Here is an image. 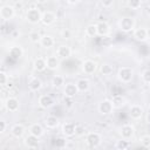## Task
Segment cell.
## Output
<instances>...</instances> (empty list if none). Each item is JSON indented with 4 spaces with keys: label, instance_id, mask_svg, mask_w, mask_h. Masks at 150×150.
Wrapping results in <instances>:
<instances>
[{
    "label": "cell",
    "instance_id": "obj_1",
    "mask_svg": "<svg viewBox=\"0 0 150 150\" xmlns=\"http://www.w3.org/2000/svg\"><path fill=\"white\" fill-rule=\"evenodd\" d=\"M41 18H42V13L40 12L39 8H35V7H32V8H28L26 11V14H25V19L28 23L30 25H36L39 22H41Z\"/></svg>",
    "mask_w": 150,
    "mask_h": 150
},
{
    "label": "cell",
    "instance_id": "obj_2",
    "mask_svg": "<svg viewBox=\"0 0 150 150\" xmlns=\"http://www.w3.org/2000/svg\"><path fill=\"white\" fill-rule=\"evenodd\" d=\"M135 26H136V21L131 16H123L118 21V28L122 32H124V33H129V32L134 30L135 29Z\"/></svg>",
    "mask_w": 150,
    "mask_h": 150
},
{
    "label": "cell",
    "instance_id": "obj_3",
    "mask_svg": "<svg viewBox=\"0 0 150 150\" xmlns=\"http://www.w3.org/2000/svg\"><path fill=\"white\" fill-rule=\"evenodd\" d=\"M134 77V69L130 67H121L117 71V79L122 83H129L131 82Z\"/></svg>",
    "mask_w": 150,
    "mask_h": 150
},
{
    "label": "cell",
    "instance_id": "obj_4",
    "mask_svg": "<svg viewBox=\"0 0 150 150\" xmlns=\"http://www.w3.org/2000/svg\"><path fill=\"white\" fill-rule=\"evenodd\" d=\"M114 109L115 108H114L112 101L111 100H108V98L102 100L98 103V105H97V110H98L100 115H102V116H109V115H111L112 111H114Z\"/></svg>",
    "mask_w": 150,
    "mask_h": 150
},
{
    "label": "cell",
    "instance_id": "obj_5",
    "mask_svg": "<svg viewBox=\"0 0 150 150\" xmlns=\"http://www.w3.org/2000/svg\"><path fill=\"white\" fill-rule=\"evenodd\" d=\"M86 143L90 148H97L102 143V136L98 132H95V131L88 132L86 135Z\"/></svg>",
    "mask_w": 150,
    "mask_h": 150
},
{
    "label": "cell",
    "instance_id": "obj_6",
    "mask_svg": "<svg viewBox=\"0 0 150 150\" xmlns=\"http://www.w3.org/2000/svg\"><path fill=\"white\" fill-rule=\"evenodd\" d=\"M0 16L5 21H9L15 16V8L11 5H4L0 8Z\"/></svg>",
    "mask_w": 150,
    "mask_h": 150
},
{
    "label": "cell",
    "instance_id": "obj_7",
    "mask_svg": "<svg viewBox=\"0 0 150 150\" xmlns=\"http://www.w3.org/2000/svg\"><path fill=\"white\" fill-rule=\"evenodd\" d=\"M4 103H5V109H6L7 111H9V112H15V111H18L19 108H20V102H19V100H18L16 97H13V96L7 97V98L4 101Z\"/></svg>",
    "mask_w": 150,
    "mask_h": 150
},
{
    "label": "cell",
    "instance_id": "obj_8",
    "mask_svg": "<svg viewBox=\"0 0 150 150\" xmlns=\"http://www.w3.org/2000/svg\"><path fill=\"white\" fill-rule=\"evenodd\" d=\"M120 135H121L122 138L130 141L135 136V127L132 124H129V123L128 124H123L121 127V129H120Z\"/></svg>",
    "mask_w": 150,
    "mask_h": 150
},
{
    "label": "cell",
    "instance_id": "obj_9",
    "mask_svg": "<svg viewBox=\"0 0 150 150\" xmlns=\"http://www.w3.org/2000/svg\"><path fill=\"white\" fill-rule=\"evenodd\" d=\"M97 70V63L94 60H84L82 62V71L87 75H91Z\"/></svg>",
    "mask_w": 150,
    "mask_h": 150
},
{
    "label": "cell",
    "instance_id": "obj_10",
    "mask_svg": "<svg viewBox=\"0 0 150 150\" xmlns=\"http://www.w3.org/2000/svg\"><path fill=\"white\" fill-rule=\"evenodd\" d=\"M38 102H39L40 108H42V109H49V108H52L55 104V100L50 95H48V94L41 95L39 97V101Z\"/></svg>",
    "mask_w": 150,
    "mask_h": 150
},
{
    "label": "cell",
    "instance_id": "obj_11",
    "mask_svg": "<svg viewBox=\"0 0 150 150\" xmlns=\"http://www.w3.org/2000/svg\"><path fill=\"white\" fill-rule=\"evenodd\" d=\"M56 55L60 60H67L71 55V48L68 45H60L56 49Z\"/></svg>",
    "mask_w": 150,
    "mask_h": 150
},
{
    "label": "cell",
    "instance_id": "obj_12",
    "mask_svg": "<svg viewBox=\"0 0 150 150\" xmlns=\"http://www.w3.org/2000/svg\"><path fill=\"white\" fill-rule=\"evenodd\" d=\"M143 114H144V109H143L142 105H139V104H132V105H130V108H129V116L132 120H139V118H142Z\"/></svg>",
    "mask_w": 150,
    "mask_h": 150
},
{
    "label": "cell",
    "instance_id": "obj_13",
    "mask_svg": "<svg viewBox=\"0 0 150 150\" xmlns=\"http://www.w3.org/2000/svg\"><path fill=\"white\" fill-rule=\"evenodd\" d=\"M23 144L28 149H36L39 146V144H40V141H39V137L38 136H34V135L29 134V135L25 136Z\"/></svg>",
    "mask_w": 150,
    "mask_h": 150
},
{
    "label": "cell",
    "instance_id": "obj_14",
    "mask_svg": "<svg viewBox=\"0 0 150 150\" xmlns=\"http://www.w3.org/2000/svg\"><path fill=\"white\" fill-rule=\"evenodd\" d=\"M56 19H57V16H56V14H55L54 12H52V11H46V12L42 13L41 22H42V25H45V26H50V25H53V23L56 21Z\"/></svg>",
    "mask_w": 150,
    "mask_h": 150
},
{
    "label": "cell",
    "instance_id": "obj_15",
    "mask_svg": "<svg viewBox=\"0 0 150 150\" xmlns=\"http://www.w3.org/2000/svg\"><path fill=\"white\" fill-rule=\"evenodd\" d=\"M79 89H77V86L76 83H67L64 84V88H63V94L64 96H69V97H75L77 94H79Z\"/></svg>",
    "mask_w": 150,
    "mask_h": 150
},
{
    "label": "cell",
    "instance_id": "obj_16",
    "mask_svg": "<svg viewBox=\"0 0 150 150\" xmlns=\"http://www.w3.org/2000/svg\"><path fill=\"white\" fill-rule=\"evenodd\" d=\"M25 132H26V128L23 124H20V123H16L14 124L12 128H11V134L13 137L15 138H22L25 136Z\"/></svg>",
    "mask_w": 150,
    "mask_h": 150
},
{
    "label": "cell",
    "instance_id": "obj_17",
    "mask_svg": "<svg viewBox=\"0 0 150 150\" xmlns=\"http://www.w3.org/2000/svg\"><path fill=\"white\" fill-rule=\"evenodd\" d=\"M75 127L76 124H74L73 122H66L62 125V135L64 137H73L75 136Z\"/></svg>",
    "mask_w": 150,
    "mask_h": 150
},
{
    "label": "cell",
    "instance_id": "obj_18",
    "mask_svg": "<svg viewBox=\"0 0 150 150\" xmlns=\"http://www.w3.org/2000/svg\"><path fill=\"white\" fill-rule=\"evenodd\" d=\"M47 61V68L49 70H56L60 67V59L57 55H49L46 57Z\"/></svg>",
    "mask_w": 150,
    "mask_h": 150
},
{
    "label": "cell",
    "instance_id": "obj_19",
    "mask_svg": "<svg viewBox=\"0 0 150 150\" xmlns=\"http://www.w3.org/2000/svg\"><path fill=\"white\" fill-rule=\"evenodd\" d=\"M96 27H97V35L100 36H107L109 35L110 33V26L108 22L105 21H98L96 23Z\"/></svg>",
    "mask_w": 150,
    "mask_h": 150
},
{
    "label": "cell",
    "instance_id": "obj_20",
    "mask_svg": "<svg viewBox=\"0 0 150 150\" xmlns=\"http://www.w3.org/2000/svg\"><path fill=\"white\" fill-rule=\"evenodd\" d=\"M33 68H34V70H36V71H43V70H46V68H47L46 57L38 56V57L33 61Z\"/></svg>",
    "mask_w": 150,
    "mask_h": 150
},
{
    "label": "cell",
    "instance_id": "obj_21",
    "mask_svg": "<svg viewBox=\"0 0 150 150\" xmlns=\"http://www.w3.org/2000/svg\"><path fill=\"white\" fill-rule=\"evenodd\" d=\"M132 35H134L135 40H137V41H141V42H143V41L148 40V36H146V28H144V27L135 28V29H134V33H132Z\"/></svg>",
    "mask_w": 150,
    "mask_h": 150
},
{
    "label": "cell",
    "instance_id": "obj_22",
    "mask_svg": "<svg viewBox=\"0 0 150 150\" xmlns=\"http://www.w3.org/2000/svg\"><path fill=\"white\" fill-rule=\"evenodd\" d=\"M40 45H41V47H43V48H46V49H49V48H52V47L55 45V40H54V38H53L52 35L45 34V35H42V38H41Z\"/></svg>",
    "mask_w": 150,
    "mask_h": 150
},
{
    "label": "cell",
    "instance_id": "obj_23",
    "mask_svg": "<svg viewBox=\"0 0 150 150\" xmlns=\"http://www.w3.org/2000/svg\"><path fill=\"white\" fill-rule=\"evenodd\" d=\"M28 131H29V134H32V135H34V136H38L39 138L45 135V129H43V127H42L41 124H39V123H33V124L29 127Z\"/></svg>",
    "mask_w": 150,
    "mask_h": 150
},
{
    "label": "cell",
    "instance_id": "obj_24",
    "mask_svg": "<svg viewBox=\"0 0 150 150\" xmlns=\"http://www.w3.org/2000/svg\"><path fill=\"white\" fill-rule=\"evenodd\" d=\"M8 54H9V56H11V57H13V59L18 60V59L22 57V55H23V49H22V47H21V46L15 45V46H12V47L9 48Z\"/></svg>",
    "mask_w": 150,
    "mask_h": 150
},
{
    "label": "cell",
    "instance_id": "obj_25",
    "mask_svg": "<svg viewBox=\"0 0 150 150\" xmlns=\"http://www.w3.org/2000/svg\"><path fill=\"white\" fill-rule=\"evenodd\" d=\"M28 88L30 91H39L42 88V81L39 77H32L28 81Z\"/></svg>",
    "mask_w": 150,
    "mask_h": 150
},
{
    "label": "cell",
    "instance_id": "obj_26",
    "mask_svg": "<svg viewBox=\"0 0 150 150\" xmlns=\"http://www.w3.org/2000/svg\"><path fill=\"white\" fill-rule=\"evenodd\" d=\"M76 86H77V89L80 93H86L90 88V82H89V80L82 77V79H79L76 81Z\"/></svg>",
    "mask_w": 150,
    "mask_h": 150
},
{
    "label": "cell",
    "instance_id": "obj_27",
    "mask_svg": "<svg viewBox=\"0 0 150 150\" xmlns=\"http://www.w3.org/2000/svg\"><path fill=\"white\" fill-rule=\"evenodd\" d=\"M59 118L54 115H48L46 118H45V125L48 128V129H55L57 125H59Z\"/></svg>",
    "mask_w": 150,
    "mask_h": 150
},
{
    "label": "cell",
    "instance_id": "obj_28",
    "mask_svg": "<svg viewBox=\"0 0 150 150\" xmlns=\"http://www.w3.org/2000/svg\"><path fill=\"white\" fill-rule=\"evenodd\" d=\"M50 84H52L53 88L59 89V88L64 86V77L62 75H54L50 80Z\"/></svg>",
    "mask_w": 150,
    "mask_h": 150
},
{
    "label": "cell",
    "instance_id": "obj_29",
    "mask_svg": "<svg viewBox=\"0 0 150 150\" xmlns=\"http://www.w3.org/2000/svg\"><path fill=\"white\" fill-rule=\"evenodd\" d=\"M111 101H112V104H114V108H115V109H121V108L124 107L125 103H127L125 97L122 96V95H115Z\"/></svg>",
    "mask_w": 150,
    "mask_h": 150
},
{
    "label": "cell",
    "instance_id": "obj_30",
    "mask_svg": "<svg viewBox=\"0 0 150 150\" xmlns=\"http://www.w3.org/2000/svg\"><path fill=\"white\" fill-rule=\"evenodd\" d=\"M84 33L88 38H94L97 35V27H96V23H90L84 29Z\"/></svg>",
    "mask_w": 150,
    "mask_h": 150
},
{
    "label": "cell",
    "instance_id": "obj_31",
    "mask_svg": "<svg viewBox=\"0 0 150 150\" xmlns=\"http://www.w3.org/2000/svg\"><path fill=\"white\" fill-rule=\"evenodd\" d=\"M100 71H101L102 75H104V76H109V75L112 74V71H114V67H112L110 63H102L101 67H100Z\"/></svg>",
    "mask_w": 150,
    "mask_h": 150
},
{
    "label": "cell",
    "instance_id": "obj_32",
    "mask_svg": "<svg viewBox=\"0 0 150 150\" xmlns=\"http://www.w3.org/2000/svg\"><path fill=\"white\" fill-rule=\"evenodd\" d=\"M115 148H116L117 150H127V149L130 148V141L124 139V138H121V139L116 141Z\"/></svg>",
    "mask_w": 150,
    "mask_h": 150
},
{
    "label": "cell",
    "instance_id": "obj_33",
    "mask_svg": "<svg viewBox=\"0 0 150 150\" xmlns=\"http://www.w3.org/2000/svg\"><path fill=\"white\" fill-rule=\"evenodd\" d=\"M41 38H42V35H40V33L39 32H35V30H33V32H30L28 34V39L33 43H40Z\"/></svg>",
    "mask_w": 150,
    "mask_h": 150
},
{
    "label": "cell",
    "instance_id": "obj_34",
    "mask_svg": "<svg viewBox=\"0 0 150 150\" xmlns=\"http://www.w3.org/2000/svg\"><path fill=\"white\" fill-rule=\"evenodd\" d=\"M128 7L131 9H138L142 6V0H128Z\"/></svg>",
    "mask_w": 150,
    "mask_h": 150
},
{
    "label": "cell",
    "instance_id": "obj_35",
    "mask_svg": "<svg viewBox=\"0 0 150 150\" xmlns=\"http://www.w3.org/2000/svg\"><path fill=\"white\" fill-rule=\"evenodd\" d=\"M8 82H9V77H8L7 73L4 71V70H1V71H0V84H1L2 87H5V86L8 84Z\"/></svg>",
    "mask_w": 150,
    "mask_h": 150
},
{
    "label": "cell",
    "instance_id": "obj_36",
    "mask_svg": "<svg viewBox=\"0 0 150 150\" xmlns=\"http://www.w3.org/2000/svg\"><path fill=\"white\" fill-rule=\"evenodd\" d=\"M141 79L144 83L150 84V69H144L141 74Z\"/></svg>",
    "mask_w": 150,
    "mask_h": 150
},
{
    "label": "cell",
    "instance_id": "obj_37",
    "mask_svg": "<svg viewBox=\"0 0 150 150\" xmlns=\"http://www.w3.org/2000/svg\"><path fill=\"white\" fill-rule=\"evenodd\" d=\"M139 142H141V144L144 148H150V135H143V136H141Z\"/></svg>",
    "mask_w": 150,
    "mask_h": 150
},
{
    "label": "cell",
    "instance_id": "obj_38",
    "mask_svg": "<svg viewBox=\"0 0 150 150\" xmlns=\"http://www.w3.org/2000/svg\"><path fill=\"white\" fill-rule=\"evenodd\" d=\"M63 102H64V107L67 109H71L74 107V97H69V96H64L63 97Z\"/></svg>",
    "mask_w": 150,
    "mask_h": 150
},
{
    "label": "cell",
    "instance_id": "obj_39",
    "mask_svg": "<svg viewBox=\"0 0 150 150\" xmlns=\"http://www.w3.org/2000/svg\"><path fill=\"white\" fill-rule=\"evenodd\" d=\"M86 134V129L83 125H80V124H76L75 127V136H83Z\"/></svg>",
    "mask_w": 150,
    "mask_h": 150
},
{
    "label": "cell",
    "instance_id": "obj_40",
    "mask_svg": "<svg viewBox=\"0 0 150 150\" xmlns=\"http://www.w3.org/2000/svg\"><path fill=\"white\" fill-rule=\"evenodd\" d=\"M71 38V30L68 29V28H64L62 32H61V39L63 40H68Z\"/></svg>",
    "mask_w": 150,
    "mask_h": 150
},
{
    "label": "cell",
    "instance_id": "obj_41",
    "mask_svg": "<svg viewBox=\"0 0 150 150\" xmlns=\"http://www.w3.org/2000/svg\"><path fill=\"white\" fill-rule=\"evenodd\" d=\"M100 2L104 8H110L114 5V0H100Z\"/></svg>",
    "mask_w": 150,
    "mask_h": 150
},
{
    "label": "cell",
    "instance_id": "obj_42",
    "mask_svg": "<svg viewBox=\"0 0 150 150\" xmlns=\"http://www.w3.org/2000/svg\"><path fill=\"white\" fill-rule=\"evenodd\" d=\"M7 129V123L5 120H0V134H4Z\"/></svg>",
    "mask_w": 150,
    "mask_h": 150
},
{
    "label": "cell",
    "instance_id": "obj_43",
    "mask_svg": "<svg viewBox=\"0 0 150 150\" xmlns=\"http://www.w3.org/2000/svg\"><path fill=\"white\" fill-rule=\"evenodd\" d=\"M75 148H76V144L73 141H66L64 149H75Z\"/></svg>",
    "mask_w": 150,
    "mask_h": 150
},
{
    "label": "cell",
    "instance_id": "obj_44",
    "mask_svg": "<svg viewBox=\"0 0 150 150\" xmlns=\"http://www.w3.org/2000/svg\"><path fill=\"white\" fill-rule=\"evenodd\" d=\"M145 121H146V123H148V124H150V110L146 112V116H145Z\"/></svg>",
    "mask_w": 150,
    "mask_h": 150
},
{
    "label": "cell",
    "instance_id": "obj_45",
    "mask_svg": "<svg viewBox=\"0 0 150 150\" xmlns=\"http://www.w3.org/2000/svg\"><path fill=\"white\" fill-rule=\"evenodd\" d=\"M67 2L69 5H76L77 2H80V0H67Z\"/></svg>",
    "mask_w": 150,
    "mask_h": 150
},
{
    "label": "cell",
    "instance_id": "obj_46",
    "mask_svg": "<svg viewBox=\"0 0 150 150\" xmlns=\"http://www.w3.org/2000/svg\"><path fill=\"white\" fill-rule=\"evenodd\" d=\"M145 13H146L148 18H150V6H148V7H146V9H145Z\"/></svg>",
    "mask_w": 150,
    "mask_h": 150
},
{
    "label": "cell",
    "instance_id": "obj_47",
    "mask_svg": "<svg viewBox=\"0 0 150 150\" xmlns=\"http://www.w3.org/2000/svg\"><path fill=\"white\" fill-rule=\"evenodd\" d=\"M146 36H148V40H150V28H146Z\"/></svg>",
    "mask_w": 150,
    "mask_h": 150
},
{
    "label": "cell",
    "instance_id": "obj_48",
    "mask_svg": "<svg viewBox=\"0 0 150 150\" xmlns=\"http://www.w3.org/2000/svg\"><path fill=\"white\" fill-rule=\"evenodd\" d=\"M35 1H36L38 4H46L48 0H35Z\"/></svg>",
    "mask_w": 150,
    "mask_h": 150
},
{
    "label": "cell",
    "instance_id": "obj_49",
    "mask_svg": "<svg viewBox=\"0 0 150 150\" xmlns=\"http://www.w3.org/2000/svg\"><path fill=\"white\" fill-rule=\"evenodd\" d=\"M13 1H15V0H13Z\"/></svg>",
    "mask_w": 150,
    "mask_h": 150
}]
</instances>
